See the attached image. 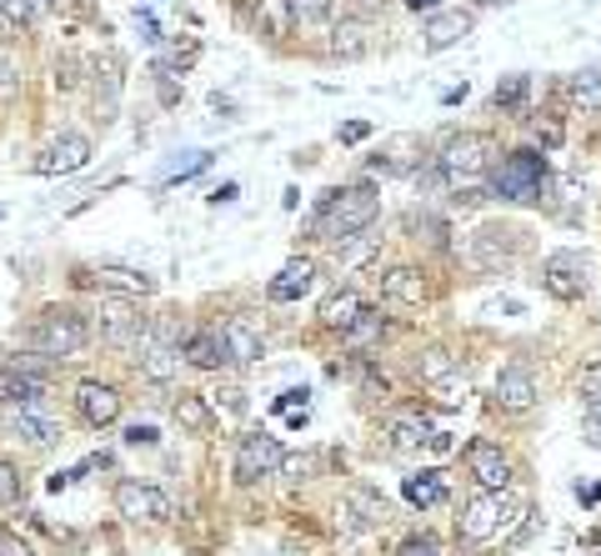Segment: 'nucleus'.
I'll use <instances>...</instances> for the list:
<instances>
[{
	"instance_id": "09e8293b",
	"label": "nucleus",
	"mask_w": 601,
	"mask_h": 556,
	"mask_svg": "<svg viewBox=\"0 0 601 556\" xmlns=\"http://www.w3.org/2000/svg\"><path fill=\"white\" fill-rule=\"evenodd\" d=\"M581 406H587V416H601V392H581Z\"/></svg>"
},
{
	"instance_id": "a18cd8bd",
	"label": "nucleus",
	"mask_w": 601,
	"mask_h": 556,
	"mask_svg": "<svg viewBox=\"0 0 601 556\" xmlns=\"http://www.w3.org/2000/svg\"><path fill=\"white\" fill-rule=\"evenodd\" d=\"M366 136H372V126H361V120H351V126H341V141H346V146L366 141Z\"/></svg>"
},
{
	"instance_id": "cd10ccee",
	"label": "nucleus",
	"mask_w": 601,
	"mask_h": 556,
	"mask_svg": "<svg viewBox=\"0 0 601 556\" xmlns=\"http://www.w3.org/2000/svg\"><path fill=\"white\" fill-rule=\"evenodd\" d=\"M471 396V382L466 371H451V376H441V382H431V402L441 406V411H461Z\"/></svg>"
},
{
	"instance_id": "1a4fd4ad",
	"label": "nucleus",
	"mask_w": 601,
	"mask_h": 556,
	"mask_svg": "<svg viewBox=\"0 0 601 556\" xmlns=\"http://www.w3.org/2000/svg\"><path fill=\"white\" fill-rule=\"evenodd\" d=\"M76 281L81 286H96V291H106V296H120V301H136V296H151L155 291L151 276L131 271V266H86Z\"/></svg>"
},
{
	"instance_id": "864d4df0",
	"label": "nucleus",
	"mask_w": 601,
	"mask_h": 556,
	"mask_svg": "<svg viewBox=\"0 0 601 556\" xmlns=\"http://www.w3.org/2000/svg\"><path fill=\"white\" fill-rule=\"evenodd\" d=\"M406 6H411V11H431V15H437V0H406Z\"/></svg>"
},
{
	"instance_id": "ddd939ff",
	"label": "nucleus",
	"mask_w": 601,
	"mask_h": 556,
	"mask_svg": "<svg viewBox=\"0 0 601 556\" xmlns=\"http://www.w3.org/2000/svg\"><path fill=\"white\" fill-rule=\"evenodd\" d=\"M120 406H126V396L116 392L110 382H81L76 386V411L86 426H116L120 421Z\"/></svg>"
},
{
	"instance_id": "2eb2a0df",
	"label": "nucleus",
	"mask_w": 601,
	"mask_h": 556,
	"mask_svg": "<svg viewBox=\"0 0 601 556\" xmlns=\"http://www.w3.org/2000/svg\"><path fill=\"white\" fill-rule=\"evenodd\" d=\"M86 161H90V141L81 131H66L61 141H51L41 156H35V171L41 175H76Z\"/></svg>"
},
{
	"instance_id": "5701e85b",
	"label": "nucleus",
	"mask_w": 601,
	"mask_h": 556,
	"mask_svg": "<svg viewBox=\"0 0 601 556\" xmlns=\"http://www.w3.org/2000/svg\"><path fill=\"white\" fill-rule=\"evenodd\" d=\"M311 281H316V266H311L307 256H296V261H286L281 276L266 286V296H271V301H301V296L311 291Z\"/></svg>"
},
{
	"instance_id": "20e7f679",
	"label": "nucleus",
	"mask_w": 601,
	"mask_h": 556,
	"mask_svg": "<svg viewBox=\"0 0 601 556\" xmlns=\"http://www.w3.org/2000/svg\"><path fill=\"white\" fill-rule=\"evenodd\" d=\"M551 185V165L541 151H512L492 171V191L502 201H541Z\"/></svg>"
},
{
	"instance_id": "f257e3e1",
	"label": "nucleus",
	"mask_w": 601,
	"mask_h": 556,
	"mask_svg": "<svg viewBox=\"0 0 601 556\" xmlns=\"http://www.w3.org/2000/svg\"><path fill=\"white\" fill-rule=\"evenodd\" d=\"M382 216V196L376 185H346V191H331L316 211V236L321 240H351L361 231H372V221Z\"/></svg>"
},
{
	"instance_id": "5fc2aeb1",
	"label": "nucleus",
	"mask_w": 601,
	"mask_h": 556,
	"mask_svg": "<svg viewBox=\"0 0 601 556\" xmlns=\"http://www.w3.org/2000/svg\"><path fill=\"white\" fill-rule=\"evenodd\" d=\"M476 6H506V0H476Z\"/></svg>"
},
{
	"instance_id": "b1692460",
	"label": "nucleus",
	"mask_w": 601,
	"mask_h": 556,
	"mask_svg": "<svg viewBox=\"0 0 601 556\" xmlns=\"http://www.w3.org/2000/svg\"><path fill=\"white\" fill-rule=\"evenodd\" d=\"M141 376H146V382H155V386L175 382V376H181V346H171V341H146Z\"/></svg>"
},
{
	"instance_id": "a878e982",
	"label": "nucleus",
	"mask_w": 601,
	"mask_h": 556,
	"mask_svg": "<svg viewBox=\"0 0 601 556\" xmlns=\"http://www.w3.org/2000/svg\"><path fill=\"white\" fill-rule=\"evenodd\" d=\"M366 51H372V25L366 21H341L331 31V55L336 61H361Z\"/></svg>"
},
{
	"instance_id": "bb28decb",
	"label": "nucleus",
	"mask_w": 601,
	"mask_h": 556,
	"mask_svg": "<svg viewBox=\"0 0 601 556\" xmlns=\"http://www.w3.org/2000/svg\"><path fill=\"white\" fill-rule=\"evenodd\" d=\"M401 496L411 506H421V512H427V506L447 502V481H441V471H416V477L401 481Z\"/></svg>"
},
{
	"instance_id": "a211bd4d",
	"label": "nucleus",
	"mask_w": 601,
	"mask_h": 556,
	"mask_svg": "<svg viewBox=\"0 0 601 556\" xmlns=\"http://www.w3.org/2000/svg\"><path fill=\"white\" fill-rule=\"evenodd\" d=\"M382 437H386V447H391L396 457H416V451L431 447V437H437V431H431L421 416H391Z\"/></svg>"
},
{
	"instance_id": "4c0bfd02",
	"label": "nucleus",
	"mask_w": 601,
	"mask_h": 556,
	"mask_svg": "<svg viewBox=\"0 0 601 556\" xmlns=\"http://www.w3.org/2000/svg\"><path fill=\"white\" fill-rule=\"evenodd\" d=\"M311 471H316V457H281L286 481H311Z\"/></svg>"
},
{
	"instance_id": "a19ab883",
	"label": "nucleus",
	"mask_w": 601,
	"mask_h": 556,
	"mask_svg": "<svg viewBox=\"0 0 601 556\" xmlns=\"http://www.w3.org/2000/svg\"><path fill=\"white\" fill-rule=\"evenodd\" d=\"M206 165H211V156H206V151H196V156H191V161H181V165H175V171H171V181H191V175H196V171H206Z\"/></svg>"
},
{
	"instance_id": "6e6552de",
	"label": "nucleus",
	"mask_w": 601,
	"mask_h": 556,
	"mask_svg": "<svg viewBox=\"0 0 601 556\" xmlns=\"http://www.w3.org/2000/svg\"><path fill=\"white\" fill-rule=\"evenodd\" d=\"M541 286L557 301H581L587 296V261L577 252H551L547 266H541Z\"/></svg>"
},
{
	"instance_id": "8fccbe9b",
	"label": "nucleus",
	"mask_w": 601,
	"mask_h": 556,
	"mask_svg": "<svg viewBox=\"0 0 601 556\" xmlns=\"http://www.w3.org/2000/svg\"><path fill=\"white\" fill-rule=\"evenodd\" d=\"M226 201H236V181H226V185L216 191V206H226Z\"/></svg>"
},
{
	"instance_id": "49530a36",
	"label": "nucleus",
	"mask_w": 601,
	"mask_h": 556,
	"mask_svg": "<svg viewBox=\"0 0 601 556\" xmlns=\"http://www.w3.org/2000/svg\"><path fill=\"white\" fill-rule=\"evenodd\" d=\"M0 556H35V546L21 542V536H11V542H0Z\"/></svg>"
},
{
	"instance_id": "f704fd0d",
	"label": "nucleus",
	"mask_w": 601,
	"mask_h": 556,
	"mask_svg": "<svg viewBox=\"0 0 601 556\" xmlns=\"http://www.w3.org/2000/svg\"><path fill=\"white\" fill-rule=\"evenodd\" d=\"M351 502H356L361 512H366V522H386V516H391V506H386V496H376L372 487H356V491H351Z\"/></svg>"
},
{
	"instance_id": "7ed1b4c3",
	"label": "nucleus",
	"mask_w": 601,
	"mask_h": 556,
	"mask_svg": "<svg viewBox=\"0 0 601 556\" xmlns=\"http://www.w3.org/2000/svg\"><path fill=\"white\" fill-rule=\"evenodd\" d=\"M512 516H522V506H516L506 491H476V496L461 506V516H457V536L466 546H486V542H496V536L512 526Z\"/></svg>"
},
{
	"instance_id": "3c124183",
	"label": "nucleus",
	"mask_w": 601,
	"mask_h": 556,
	"mask_svg": "<svg viewBox=\"0 0 601 556\" xmlns=\"http://www.w3.org/2000/svg\"><path fill=\"white\" fill-rule=\"evenodd\" d=\"M577 496L591 506V502H601V487H577Z\"/></svg>"
},
{
	"instance_id": "603ef678",
	"label": "nucleus",
	"mask_w": 601,
	"mask_h": 556,
	"mask_svg": "<svg viewBox=\"0 0 601 556\" xmlns=\"http://www.w3.org/2000/svg\"><path fill=\"white\" fill-rule=\"evenodd\" d=\"M11 81H15V71H11V61L0 55V86H11Z\"/></svg>"
},
{
	"instance_id": "f3484780",
	"label": "nucleus",
	"mask_w": 601,
	"mask_h": 556,
	"mask_svg": "<svg viewBox=\"0 0 601 556\" xmlns=\"http://www.w3.org/2000/svg\"><path fill=\"white\" fill-rule=\"evenodd\" d=\"M366 311H372V306H366V296L351 291V286H346V291H331L326 301H321L316 317H321V327H326V331H341V336H346V331L356 327V321L366 317Z\"/></svg>"
},
{
	"instance_id": "0eeeda50",
	"label": "nucleus",
	"mask_w": 601,
	"mask_h": 556,
	"mask_svg": "<svg viewBox=\"0 0 601 556\" xmlns=\"http://www.w3.org/2000/svg\"><path fill=\"white\" fill-rule=\"evenodd\" d=\"M116 512L136 526H161L165 516H171V502H165L161 487L126 477V481H116Z\"/></svg>"
},
{
	"instance_id": "58836bf2",
	"label": "nucleus",
	"mask_w": 601,
	"mask_h": 556,
	"mask_svg": "<svg viewBox=\"0 0 601 556\" xmlns=\"http://www.w3.org/2000/svg\"><path fill=\"white\" fill-rule=\"evenodd\" d=\"M396 556H447V552H441L431 536H406V542L396 546Z\"/></svg>"
},
{
	"instance_id": "f03ea898",
	"label": "nucleus",
	"mask_w": 601,
	"mask_h": 556,
	"mask_svg": "<svg viewBox=\"0 0 601 556\" xmlns=\"http://www.w3.org/2000/svg\"><path fill=\"white\" fill-rule=\"evenodd\" d=\"M31 346H35V356H45V361H71L90 346V327L71 306H51L31 327Z\"/></svg>"
},
{
	"instance_id": "9d476101",
	"label": "nucleus",
	"mask_w": 601,
	"mask_h": 556,
	"mask_svg": "<svg viewBox=\"0 0 601 556\" xmlns=\"http://www.w3.org/2000/svg\"><path fill=\"white\" fill-rule=\"evenodd\" d=\"M221 341H226V361H230V366H256V361L266 356V327L256 317H246V311L221 327Z\"/></svg>"
},
{
	"instance_id": "412c9836",
	"label": "nucleus",
	"mask_w": 601,
	"mask_h": 556,
	"mask_svg": "<svg viewBox=\"0 0 601 556\" xmlns=\"http://www.w3.org/2000/svg\"><path fill=\"white\" fill-rule=\"evenodd\" d=\"M0 426H6L15 441H31V447H51V441H61V426H55L51 416H41V411H6L0 416Z\"/></svg>"
},
{
	"instance_id": "c85d7f7f",
	"label": "nucleus",
	"mask_w": 601,
	"mask_h": 556,
	"mask_svg": "<svg viewBox=\"0 0 601 556\" xmlns=\"http://www.w3.org/2000/svg\"><path fill=\"white\" fill-rule=\"evenodd\" d=\"M256 25H261V35H291V25H296L291 0H261L256 6Z\"/></svg>"
},
{
	"instance_id": "c756f323",
	"label": "nucleus",
	"mask_w": 601,
	"mask_h": 556,
	"mask_svg": "<svg viewBox=\"0 0 601 556\" xmlns=\"http://www.w3.org/2000/svg\"><path fill=\"white\" fill-rule=\"evenodd\" d=\"M382 252V236H366V231H361V236H351V240H341V252H336V261L346 266V271H356V266H366L372 261V256Z\"/></svg>"
},
{
	"instance_id": "2f4dec72",
	"label": "nucleus",
	"mask_w": 601,
	"mask_h": 556,
	"mask_svg": "<svg viewBox=\"0 0 601 556\" xmlns=\"http://www.w3.org/2000/svg\"><path fill=\"white\" fill-rule=\"evenodd\" d=\"M416 371H421V382H441V376H451L457 371V361H451V351L447 346H427L421 351V361H416Z\"/></svg>"
},
{
	"instance_id": "6ab92c4d",
	"label": "nucleus",
	"mask_w": 601,
	"mask_h": 556,
	"mask_svg": "<svg viewBox=\"0 0 601 556\" xmlns=\"http://www.w3.org/2000/svg\"><path fill=\"white\" fill-rule=\"evenodd\" d=\"M181 361H191V366H201V371H221L226 366V341H221V331L216 327L186 331V341H181Z\"/></svg>"
},
{
	"instance_id": "e433bc0d",
	"label": "nucleus",
	"mask_w": 601,
	"mask_h": 556,
	"mask_svg": "<svg viewBox=\"0 0 601 556\" xmlns=\"http://www.w3.org/2000/svg\"><path fill=\"white\" fill-rule=\"evenodd\" d=\"M15 496H21V471L11 461H0V506H11Z\"/></svg>"
},
{
	"instance_id": "9b49d317",
	"label": "nucleus",
	"mask_w": 601,
	"mask_h": 556,
	"mask_svg": "<svg viewBox=\"0 0 601 556\" xmlns=\"http://www.w3.org/2000/svg\"><path fill=\"white\" fill-rule=\"evenodd\" d=\"M45 376H31V371H21V366H0V406L6 411H41L45 406Z\"/></svg>"
},
{
	"instance_id": "37998d69",
	"label": "nucleus",
	"mask_w": 601,
	"mask_h": 556,
	"mask_svg": "<svg viewBox=\"0 0 601 556\" xmlns=\"http://www.w3.org/2000/svg\"><path fill=\"white\" fill-rule=\"evenodd\" d=\"M76 61H71V55H66V61H55V86H61V90H71V86H76Z\"/></svg>"
},
{
	"instance_id": "393cba45",
	"label": "nucleus",
	"mask_w": 601,
	"mask_h": 556,
	"mask_svg": "<svg viewBox=\"0 0 601 556\" xmlns=\"http://www.w3.org/2000/svg\"><path fill=\"white\" fill-rule=\"evenodd\" d=\"M171 416H175V426H181V431H191V437H206L211 426H216V411H211L206 396H196V392H181V396H175Z\"/></svg>"
},
{
	"instance_id": "f8f14e48",
	"label": "nucleus",
	"mask_w": 601,
	"mask_h": 556,
	"mask_svg": "<svg viewBox=\"0 0 601 556\" xmlns=\"http://www.w3.org/2000/svg\"><path fill=\"white\" fill-rule=\"evenodd\" d=\"M466 471L476 477L481 491H506L512 487V457L496 441H471L466 447Z\"/></svg>"
},
{
	"instance_id": "dca6fc26",
	"label": "nucleus",
	"mask_w": 601,
	"mask_h": 556,
	"mask_svg": "<svg viewBox=\"0 0 601 556\" xmlns=\"http://www.w3.org/2000/svg\"><path fill=\"white\" fill-rule=\"evenodd\" d=\"M100 336L110 341V346H136V351H146V341H151V331H146V317H136L131 311V301H106V331Z\"/></svg>"
},
{
	"instance_id": "c9c22d12",
	"label": "nucleus",
	"mask_w": 601,
	"mask_h": 556,
	"mask_svg": "<svg viewBox=\"0 0 601 556\" xmlns=\"http://www.w3.org/2000/svg\"><path fill=\"white\" fill-rule=\"evenodd\" d=\"M382 331H386V321L376 317V311H366V317H361L356 327L346 331V341H351V346H366V341H376V336H382Z\"/></svg>"
},
{
	"instance_id": "4be33fe9",
	"label": "nucleus",
	"mask_w": 601,
	"mask_h": 556,
	"mask_svg": "<svg viewBox=\"0 0 601 556\" xmlns=\"http://www.w3.org/2000/svg\"><path fill=\"white\" fill-rule=\"evenodd\" d=\"M471 35V15L466 11H437L427 21V55H441L451 45H461Z\"/></svg>"
},
{
	"instance_id": "aec40b11",
	"label": "nucleus",
	"mask_w": 601,
	"mask_h": 556,
	"mask_svg": "<svg viewBox=\"0 0 601 556\" xmlns=\"http://www.w3.org/2000/svg\"><path fill=\"white\" fill-rule=\"evenodd\" d=\"M382 291H386V301L421 306L431 296V281H427V271H421V266H391V271H386V281H382Z\"/></svg>"
},
{
	"instance_id": "7c9ffc66",
	"label": "nucleus",
	"mask_w": 601,
	"mask_h": 556,
	"mask_svg": "<svg viewBox=\"0 0 601 556\" xmlns=\"http://www.w3.org/2000/svg\"><path fill=\"white\" fill-rule=\"evenodd\" d=\"M571 96L581 110H601V66H587L571 76Z\"/></svg>"
},
{
	"instance_id": "c03bdc74",
	"label": "nucleus",
	"mask_w": 601,
	"mask_h": 556,
	"mask_svg": "<svg viewBox=\"0 0 601 556\" xmlns=\"http://www.w3.org/2000/svg\"><path fill=\"white\" fill-rule=\"evenodd\" d=\"M581 392H601V361H587V366H581Z\"/></svg>"
},
{
	"instance_id": "4468645a",
	"label": "nucleus",
	"mask_w": 601,
	"mask_h": 556,
	"mask_svg": "<svg viewBox=\"0 0 601 556\" xmlns=\"http://www.w3.org/2000/svg\"><path fill=\"white\" fill-rule=\"evenodd\" d=\"M536 376L526 366H502L496 371V386H492V402H496V411H512V416H522V411H532L536 406Z\"/></svg>"
},
{
	"instance_id": "79ce46f5",
	"label": "nucleus",
	"mask_w": 601,
	"mask_h": 556,
	"mask_svg": "<svg viewBox=\"0 0 601 556\" xmlns=\"http://www.w3.org/2000/svg\"><path fill=\"white\" fill-rule=\"evenodd\" d=\"M155 441H161L155 437V426H141V421L126 426V447H155Z\"/></svg>"
},
{
	"instance_id": "473e14b6",
	"label": "nucleus",
	"mask_w": 601,
	"mask_h": 556,
	"mask_svg": "<svg viewBox=\"0 0 601 556\" xmlns=\"http://www.w3.org/2000/svg\"><path fill=\"white\" fill-rule=\"evenodd\" d=\"M526 96H532V81L526 76H506L496 81V110H522Z\"/></svg>"
},
{
	"instance_id": "39448f33",
	"label": "nucleus",
	"mask_w": 601,
	"mask_h": 556,
	"mask_svg": "<svg viewBox=\"0 0 601 556\" xmlns=\"http://www.w3.org/2000/svg\"><path fill=\"white\" fill-rule=\"evenodd\" d=\"M437 165H441V175H447L451 185L476 181V175H486V165H492V141H486L481 131H461V136H451V141L441 146Z\"/></svg>"
},
{
	"instance_id": "de8ad7c7",
	"label": "nucleus",
	"mask_w": 601,
	"mask_h": 556,
	"mask_svg": "<svg viewBox=\"0 0 601 556\" xmlns=\"http://www.w3.org/2000/svg\"><path fill=\"white\" fill-rule=\"evenodd\" d=\"M587 447L601 451V416H587Z\"/></svg>"
},
{
	"instance_id": "423d86ee",
	"label": "nucleus",
	"mask_w": 601,
	"mask_h": 556,
	"mask_svg": "<svg viewBox=\"0 0 601 556\" xmlns=\"http://www.w3.org/2000/svg\"><path fill=\"white\" fill-rule=\"evenodd\" d=\"M281 441L276 437H266V431H246V437L236 441V481L240 487H256V481H266V477H276L281 471Z\"/></svg>"
},
{
	"instance_id": "72a5a7b5",
	"label": "nucleus",
	"mask_w": 601,
	"mask_h": 556,
	"mask_svg": "<svg viewBox=\"0 0 601 556\" xmlns=\"http://www.w3.org/2000/svg\"><path fill=\"white\" fill-rule=\"evenodd\" d=\"M41 15V0H0V21L6 25H31Z\"/></svg>"
},
{
	"instance_id": "6e6d98bb",
	"label": "nucleus",
	"mask_w": 601,
	"mask_h": 556,
	"mask_svg": "<svg viewBox=\"0 0 601 556\" xmlns=\"http://www.w3.org/2000/svg\"><path fill=\"white\" fill-rule=\"evenodd\" d=\"M591 546H597V556H601V536H597V542H591Z\"/></svg>"
},
{
	"instance_id": "ea45409f",
	"label": "nucleus",
	"mask_w": 601,
	"mask_h": 556,
	"mask_svg": "<svg viewBox=\"0 0 601 556\" xmlns=\"http://www.w3.org/2000/svg\"><path fill=\"white\" fill-rule=\"evenodd\" d=\"M331 11V0H291V15L296 21H321Z\"/></svg>"
}]
</instances>
